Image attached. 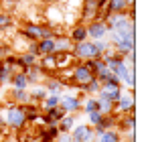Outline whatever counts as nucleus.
Listing matches in <instances>:
<instances>
[{"label":"nucleus","instance_id":"1","mask_svg":"<svg viewBox=\"0 0 150 142\" xmlns=\"http://www.w3.org/2000/svg\"><path fill=\"white\" fill-rule=\"evenodd\" d=\"M4 124L10 130H21L23 126H26V116L25 108L16 106L14 102H6V114H4Z\"/></svg>","mask_w":150,"mask_h":142},{"label":"nucleus","instance_id":"2","mask_svg":"<svg viewBox=\"0 0 150 142\" xmlns=\"http://www.w3.org/2000/svg\"><path fill=\"white\" fill-rule=\"evenodd\" d=\"M21 35L26 37L28 41H41V39H51L55 37V31L47 26V24H41V23H28L21 28Z\"/></svg>","mask_w":150,"mask_h":142},{"label":"nucleus","instance_id":"3","mask_svg":"<svg viewBox=\"0 0 150 142\" xmlns=\"http://www.w3.org/2000/svg\"><path fill=\"white\" fill-rule=\"evenodd\" d=\"M71 55L75 57V61H89V59H96V57H101L100 51L96 49L93 41H81V43H75L73 49H71Z\"/></svg>","mask_w":150,"mask_h":142},{"label":"nucleus","instance_id":"4","mask_svg":"<svg viewBox=\"0 0 150 142\" xmlns=\"http://www.w3.org/2000/svg\"><path fill=\"white\" fill-rule=\"evenodd\" d=\"M134 108H136V99H134V89H124L122 87V94L120 97L116 99V104H114V114L116 116H124V114H130V112H134Z\"/></svg>","mask_w":150,"mask_h":142},{"label":"nucleus","instance_id":"5","mask_svg":"<svg viewBox=\"0 0 150 142\" xmlns=\"http://www.w3.org/2000/svg\"><path fill=\"white\" fill-rule=\"evenodd\" d=\"M69 136H71V142H93L96 132L89 124H77L71 128Z\"/></svg>","mask_w":150,"mask_h":142},{"label":"nucleus","instance_id":"6","mask_svg":"<svg viewBox=\"0 0 150 142\" xmlns=\"http://www.w3.org/2000/svg\"><path fill=\"white\" fill-rule=\"evenodd\" d=\"M89 79H93V73L85 67V63H77V65L71 67V83L79 85V89H81Z\"/></svg>","mask_w":150,"mask_h":142},{"label":"nucleus","instance_id":"7","mask_svg":"<svg viewBox=\"0 0 150 142\" xmlns=\"http://www.w3.org/2000/svg\"><path fill=\"white\" fill-rule=\"evenodd\" d=\"M85 31H87V39H105L108 37V26L103 21H91V23L85 24Z\"/></svg>","mask_w":150,"mask_h":142},{"label":"nucleus","instance_id":"8","mask_svg":"<svg viewBox=\"0 0 150 142\" xmlns=\"http://www.w3.org/2000/svg\"><path fill=\"white\" fill-rule=\"evenodd\" d=\"M59 106L67 112V114H75V112H79L81 110V99L77 97V95H61V99H59Z\"/></svg>","mask_w":150,"mask_h":142},{"label":"nucleus","instance_id":"9","mask_svg":"<svg viewBox=\"0 0 150 142\" xmlns=\"http://www.w3.org/2000/svg\"><path fill=\"white\" fill-rule=\"evenodd\" d=\"M53 57H55V67H57V71L73 67L75 57L71 55V51H61V53H53Z\"/></svg>","mask_w":150,"mask_h":142},{"label":"nucleus","instance_id":"10","mask_svg":"<svg viewBox=\"0 0 150 142\" xmlns=\"http://www.w3.org/2000/svg\"><path fill=\"white\" fill-rule=\"evenodd\" d=\"M65 114H67V112H65L61 106H55V108H51V110H45V116H43L45 126H57L59 120L63 118Z\"/></svg>","mask_w":150,"mask_h":142},{"label":"nucleus","instance_id":"11","mask_svg":"<svg viewBox=\"0 0 150 142\" xmlns=\"http://www.w3.org/2000/svg\"><path fill=\"white\" fill-rule=\"evenodd\" d=\"M26 92H28V104H41L49 95L43 83H35L33 87H26Z\"/></svg>","mask_w":150,"mask_h":142},{"label":"nucleus","instance_id":"12","mask_svg":"<svg viewBox=\"0 0 150 142\" xmlns=\"http://www.w3.org/2000/svg\"><path fill=\"white\" fill-rule=\"evenodd\" d=\"M45 21H47V26H55V24L63 23V12H61V6H49L45 10Z\"/></svg>","mask_w":150,"mask_h":142},{"label":"nucleus","instance_id":"13","mask_svg":"<svg viewBox=\"0 0 150 142\" xmlns=\"http://www.w3.org/2000/svg\"><path fill=\"white\" fill-rule=\"evenodd\" d=\"M71 43H81V41H87V31H85V24L83 23H77L71 28V33H69V37H67Z\"/></svg>","mask_w":150,"mask_h":142},{"label":"nucleus","instance_id":"14","mask_svg":"<svg viewBox=\"0 0 150 142\" xmlns=\"http://www.w3.org/2000/svg\"><path fill=\"white\" fill-rule=\"evenodd\" d=\"M37 51H39V57H45V55H53V53H55V37L37 41Z\"/></svg>","mask_w":150,"mask_h":142},{"label":"nucleus","instance_id":"15","mask_svg":"<svg viewBox=\"0 0 150 142\" xmlns=\"http://www.w3.org/2000/svg\"><path fill=\"white\" fill-rule=\"evenodd\" d=\"M43 85H45L47 94H51V95H61L63 87H65V85H63V81H61V79H57V77H51V79L47 77Z\"/></svg>","mask_w":150,"mask_h":142},{"label":"nucleus","instance_id":"16","mask_svg":"<svg viewBox=\"0 0 150 142\" xmlns=\"http://www.w3.org/2000/svg\"><path fill=\"white\" fill-rule=\"evenodd\" d=\"M10 85H12V89H26L30 83H28V77H26L25 71H21V73H14L12 77H10V81H8Z\"/></svg>","mask_w":150,"mask_h":142},{"label":"nucleus","instance_id":"17","mask_svg":"<svg viewBox=\"0 0 150 142\" xmlns=\"http://www.w3.org/2000/svg\"><path fill=\"white\" fill-rule=\"evenodd\" d=\"M98 142H122V136H120V132L116 128H112V130L101 132L98 136Z\"/></svg>","mask_w":150,"mask_h":142},{"label":"nucleus","instance_id":"18","mask_svg":"<svg viewBox=\"0 0 150 142\" xmlns=\"http://www.w3.org/2000/svg\"><path fill=\"white\" fill-rule=\"evenodd\" d=\"M73 126H75V116H73V114H65L63 118L59 120V124H57L59 132H71Z\"/></svg>","mask_w":150,"mask_h":142},{"label":"nucleus","instance_id":"19","mask_svg":"<svg viewBox=\"0 0 150 142\" xmlns=\"http://www.w3.org/2000/svg\"><path fill=\"white\" fill-rule=\"evenodd\" d=\"M81 110H83L85 114L100 110V102H98V97H96V95H89V97H87L85 102H81Z\"/></svg>","mask_w":150,"mask_h":142},{"label":"nucleus","instance_id":"20","mask_svg":"<svg viewBox=\"0 0 150 142\" xmlns=\"http://www.w3.org/2000/svg\"><path fill=\"white\" fill-rule=\"evenodd\" d=\"M12 77V69L6 61H0V85H6Z\"/></svg>","mask_w":150,"mask_h":142},{"label":"nucleus","instance_id":"21","mask_svg":"<svg viewBox=\"0 0 150 142\" xmlns=\"http://www.w3.org/2000/svg\"><path fill=\"white\" fill-rule=\"evenodd\" d=\"M81 89H83L87 95H96V94L101 89V81H98V79L93 77V79H89V81H87V83H85Z\"/></svg>","mask_w":150,"mask_h":142},{"label":"nucleus","instance_id":"22","mask_svg":"<svg viewBox=\"0 0 150 142\" xmlns=\"http://www.w3.org/2000/svg\"><path fill=\"white\" fill-rule=\"evenodd\" d=\"M73 49V43L67 39V37H61L57 39L55 37V53H61V51H71Z\"/></svg>","mask_w":150,"mask_h":142},{"label":"nucleus","instance_id":"23","mask_svg":"<svg viewBox=\"0 0 150 142\" xmlns=\"http://www.w3.org/2000/svg\"><path fill=\"white\" fill-rule=\"evenodd\" d=\"M10 97L14 104H28V92L26 89H12Z\"/></svg>","mask_w":150,"mask_h":142},{"label":"nucleus","instance_id":"24","mask_svg":"<svg viewBox=\"0 0 150 142\" xmlns=\"http://www.w3.org/2000/svg\"><path fill=\"white\" fill-rule=\"evenodd\" d=\"M108 10L110 12H126L128 4H126V0H110L108 2Z\"/></svg>","mask_w":150,"mask_h":142},{"label":"nucleus","instance_id":"25","mask_svg":"<svg viewBox=\"0 0 150 142\" xmlns=\"http://www.w3.org/2000/svg\"><path fill=\"white\" fill-rule=\"evenodd\" d=\"M12 24H14V21H12V14L10 12H0V33L2 31H8Z\"/></svg>","mask_w":150,"mask_h":142},{"label":"nucleus","instance_id":"26","mask_svg":"<svg viewBox=\"0 0 150 142\" xmlns=\"http://www.w3.org/2000/svg\"><path fill=\"white\" fill-rule=\"evenodd\" d=\"M18 61H21L25 67H30V65H35V63L39 61V57H35V55H30V53H18Z\"/></svg>","mask_w":150,"mask_h":142},{"label":"nucleus","instance_id":"27","mask_svg":"<svg viewBox=\"0 0 150 142\" xmlns=\"http://www.w3.org/2000/svg\"><path fill=\"white\" fill-rule=\"evenodd\" d=\"M98 102H100V112L103 116L114 114V102H108V99H98Z\"/></svg>","mask_w":150,"mask_h":142},{"label":"nucleus","instance_id":"28","mask_svg":"<svg viewBox=\"0 0 150 142\" xmlns=\"http://www.w3.org/2000/svg\"><path fill=\"white\" fill-rule=\"evenodd\" d=\"M87 122H89V126H91V128H93V126H98V124H100L101 122V118H103V114H101L100 110H96V112H89V114H87Z\"/></svg>","mask_w":150,"mask_h":142},{"label":"nucleus","instance_id":"29","mask_svg":"<svg viewBox=\"0 0 150 142\" xmlns=\"http://www.w3.org/2000/svg\"><path fill=\"white\" fill-rule=\"evenodd\" d=\"M96 4H98V8H108V2L110 0H93Z\"/></svg>","mask_w":150,"mask_h":142},{"label":"nucleus","instance_id":"30","mask_svg":"<svg viewBox=\"0 0 150 142\" xmlns=\"http://www.w3.org/2000/svg\"><path fill=\"white\" fill-rule=\"evenodd\" d=\"M8 140V136H6V134H2V132H0V142H6Z\"/></svg>","mask_w":150,"mask_h":142},{"label":"nucleus","instance_id":"31","mask_svg":"<svg viewBox=\"0 0 150 142\" xmlns=\"http://www.w3.org/2000/svg\"><path fill=\"white\" fill-rule=\"evenodd\" d=\"M4 126H6V124H4V116L0 114V128H4Z\"/></svg>","mask_w":150,"mask_h":142},{"label":"nucleus","instance_id":"32","mask_svg":"<svg viewBox=\"0 0 150 142\" xmlns=\"http://www.w3.org/2000/svg\"><path fill=\"white\" fill-rule=\"evenodd\" d=\"M126 4H128V6H132V4H136V0H126Z\"/></svg>","mask_w":150,"mask_h":142},{"label":"nucleus","instance_id":"33","mask_svg":"<svg viewBox=\"0 0 150 142\" xmlns=\"http://www.w3.org/2000/svg\"><path fill=\"white\" fill-rule=\"evenodd\" d=\"M47 2H51V4H55V2H59V0H47Z\"/></svg>","mask_w":150,"mask_h":142},{"label":"nucleus","instance_id":"34","mask_svg":"<svg viewBox=\"0 0 150 142\" xmlns=\"http://www.w3.org/2000/svg\"><path fill=\"white\" fill-rule=\"evenodd\" d=\"M0 12H4V10H2V2H0Z\"/></svg>","mask_w":150,"mask_h":142}]
</instances>
